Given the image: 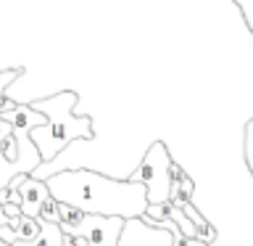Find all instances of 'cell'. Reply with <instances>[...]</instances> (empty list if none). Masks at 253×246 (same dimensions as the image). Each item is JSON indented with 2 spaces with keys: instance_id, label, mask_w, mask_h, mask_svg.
Instances as JSON below:
<instances>
[{
  "instance_id": "6da1fadb",
  "label": "cell",
  "mask_w": 253,
  "mask_h": 246,
  "mask_svg": "<svg viewBox=\"0 0 253 246\" xmlns=\"http://www.w3.org/2000/svg\"><path fill=\"white\" fill-rule=\"evenodd\" d=\"M45 185L58 204L77 206L84 214L140 220L148 209V196L140 183L116 180L95 170H61L45 178Z\"/></svg>"
},
{
  "instance_id": "7a4b0ae2",
  "label": "cell",
  "mask_w": 253,
  "mask_h": 246,
  "mask_svg": "<svg viewBox=\"0 0 253 246\" xmlns=\"http://www.w3.org/2000/svg\"><path fill=\"white\" fill-rule=\"evenodd\" d=\"M74 103L77 93L63 90L55 93L50 98H37L29 101V106L47 117V122L42 127L32 130V143L40 151L42 164H50L71 140H92V119L90 117H77L74 114Z\"/></svg>"
},
{
  "instance_id": "3957f363",
  "label": "cell",
  "mask_w": 253,
  "mask_h": 246,
  "mask_svg": "<svg viewBox=\"0 0 253 246\" xmlns=\"http://www.w3.org/2000/svg\"><path fill=\"white\" fill-rule=\"evenodd\" d=\"M171 154L164 140H153L145 151L140 167L134 170L126 180L140 183L145 188L148 204H164L171 196Z\"/></svg>"
},
{
  "instance_id": "277c9868",
  "label": "cell",
  "mask_w": 253,
  "mask_h": 246,
  "mask_svg": "<svg viewBox=\"0 0 253 246\" xmlns=\"http://www.w3.org/2000/svg\"><path fill=\"white\" fill-rule=\"evenodd\" d=\"M126 222L122 217H100V214H84V220L77 228L63 230V233L84 236L87 246H119Z\"/></svg>"
},
{
  "instance_id": "5b68a950",
  "label": "cell",
  "mask_w": 253,
  "mask_h": 246,
  "mask_svg": "<svg viewBox=\"0 0 253 246\" xmlns=\"http://www.w3.org/2000/svg\"><path fill=\"white\" fill-rule=\"evenodd\" d=\"M19 178H21V214L37 220L40 206H42V201L50 196V190H47L45 180H37V178H32V175H19Z\"/></svg>"
},
{
  "instance_id": "8992f818",
  "label": "cell",
  "mask_w": 253,
  "mask_h": 246,
  "mask_svg": "<svg viewBox=\"0 0 253 246\" xmlns=\"http://www.w3.org/2000/svg\"><path fill=\"white\" fill-rule=\"evenodd\" d=\"M37 236H40V222L32 220V217H24V214L8 220V225L0 228V241H5L8 246L29 244V241H35Z\"/></svg>"
},
{
  "instance_id": "52a82bcc",
  "label": "cell",
  "mask_w": 253,
  "mask_h": 246,
  "mask_svg": "<svg viewBox=\"0 0 253 246\" xmlns=\"http://www.w3.org/2000/svg\"><path fill=\"white\" fill-rule=\"evenodd\" d=\"M63 244V230L50 222H40V236L29 244H13V246H61Z\"/></svg>"
},
{
  "instance_id": "ba28073f",
  "label": "cell",
  "mask_w": 253,
  "mask_h": 246,
  "mask_svg": "<svg viewBox=\"0 0 253 246\" xmlns=\"http://www.w3.org/2000/svg\"><path fill=\"white\" fill-rule=\"evenodd\" d=\"M193 180H190V175H185L179 183H174L171 185V196H169V204L171 206H177V209H182L185 204H190V198H193Z\"/></svg>"
},
{
  "instance_id": "9c48e42d",
  "label": "cell",
  "mask_w": 253,
  "mask_h": 246,
  "mask_svg": "<svg viewBox=\"0 0 253 246\" xmlns=\"http://www.w3.org/2000/svg\"><path fill=\"white\" fill-rule=\"evenodd\" d=\"M37 222H50V225H58V201L53 196H47L42 206H40V214H37Z\"/></svg>"
},
{
  "instance_id": "30bf717a",
  "label": "cell",
  "mask_w": 253,
  "mask_h": 246,
  "mask_svg": "<svg viewBox=\"0 0 253 246\" xmlns=\"http://www.w3.org/2000/svg\"><path fill=\"white\" fill-rule=\"evenodd\" d=\"M21 74H24V69H19V66H16V69H3V71H0V101L5 98L8 85H11L16 77H21Z\"/></svg>"
},
{
  "instance_id": "8fae6325",
  "label": "cell",
  "mask_w": 253,
  "mask_h": 246,
  "mask_svg": "<svg viewBox=\"0 0 253 246\" xmlns=\"http://www.w3.org/2000/svg\"><path fill=\"white\" fill-rule=\"evenodd\" d=\"M245 162H248V170L253 172V119L245 124Z\"/></svg>"
},
{
  "instance_id": "7c38bea8",
  "label": "cell",
  "mask_w": 253,
  "mask_h": 246,
  "mask_svg": "<svg viewBox=\"0 0 253 246\" xmlns=\"http://www.w3.org/2000/svg\"><path fill=\"white\" fill-rule=\"evenodd\" d=\"M235 3L240 5L245 21H248V27H251V32H253V0H235Z\"/></svg>"
},
{
  "instance_id": "4fadbf2b",
  "label": "cell",
  "mask_w": 253,
  "mask_h": 246,
  "mask_svg": "<svg viewBox=\"0 0 253 246\" xmlns=\"http://www.w3.org/2000/svg\"><path fill=\"white\" fill-rule=\"evenodd\" d=\"M171 246H209V244H203L201 238H185V236H177V238H171Z\"/></svg>"
},
{
  "instance_id": "5bb4252c",
  "label": "cell",
  "mask_w": 253,
  "mask_h": 246,
  "mask_svg": "<svg viewBox=\"0 0 253 246\" xmlns=\"http://www.w3.org/2000/svg\"><path fill=\"white\" fill-rule=\"evenodd\" d=\"M61 246H87L84 236H74V233H63V244Z\"/></svg>"
},
{
  "instance_id": "9a60e30c",
  "label": "cell",
  "mask_w": 253,
  "mask_h": 246,
  "mask_svg": "<svg viewBox=\"0 0 253 246\" xmlns=\"http://www.w3.org/2000/svg\"><path fill=\"white\" fill-rule=\"evenodd\" d=\"M3 212H5V217L8 220H13V217H21V209L16 204H3Z\"/></svg>"
},
{
  "instance_id": "2e32d148",
  "label": "cell",
  "mask_w": 253,
  "mask_h": 246,
  "mask_svg": "<svg viewBox=\"0 0 253 246\" xmlns=\"http://www.w3.org/2000/svg\"><path fill=\"white\" fill-rule=\"evenodd\" d=\"M16 106H19L16 101H11V98H3V101H0V114H8V111H13Z\"/></svg>"
},
{
  "instance_id": "e0dca14e",
  "label": "cell",
  "mask_w": 253,
  "mask_h": 246,
  "mask_svg": "<svg viewBox=\"0 0 253 246\" xmlns=\"http://www.w3.org/2000/svg\"><path fill=\"white\" fill-rule=\"evenodd\" d=\"M11 132H13V130H11V124H8L5 119H0V143H3V140H5Z\"/></svg>"
},
{
  "instance_id": "ac0fdd59",
  "label": "cell",
  "mask_w": 253,
  "mask_h": 246,
  "mask_svg": "<svg viewBox=\"0 0 253 246\" xmlns=\"http://www.w3.org/2000/svg\"><path fill=\"white\" fill-rule=\"evenodd\" d=\"M0 246H8V244H5V241H0Z\"/></svg>"
}]
</instances>
